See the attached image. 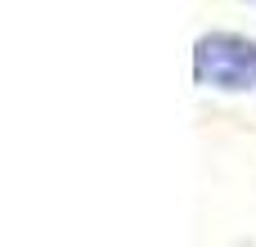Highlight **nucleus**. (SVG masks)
<instances>
[{
  "label": "nucleus",
  "instance_id": "1",
  "mask_svg": "<svg viewBox=\"0 0 256 247\" xmlns=\"http://www.w3.org/2000/svg\"><path fill=\"white\" fill-rule=\"evenodd\" d=\"M194 81L220 94H256V40L207 32L194 45Z\"/></svg>",
  "mask_w": 256,
  "mask_h": 247
}]
</instances>
